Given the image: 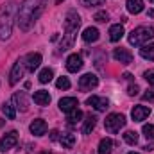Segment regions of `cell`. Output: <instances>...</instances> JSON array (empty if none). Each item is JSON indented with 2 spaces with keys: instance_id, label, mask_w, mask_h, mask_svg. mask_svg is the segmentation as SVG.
I'll return each instance as SVG.
<instances>
[{
  "instance_id": "obj_15",
  "label": "cell",
  "mask_w": 154,
  "mask_h": 154,
  "mask_svg": "<svg viewBox=\"0 0 154 154\" xmlns=\"http://www.w3.org/2000/svg\"><path fill=\"white\" fill-rule=\"evenodd\" d=\"M22 75H23V63L16 61L14 66H13V70H11V74H9V84H16L22 79Z\"/></svg>"
},
{
  "instance_id": "obj_20",
  "label": "cell",
  "mask_w": 154,
  "mask_h": 154,
  "mask_svg": "<svg viewBox=\"0 0 154 154\" xmlns=\"http://www.w3.org/2000/svg\"><path fill=\"white\" fill-rule=\"evenodd\" d=\"M125 7L131 14H138V13L143 11V0H127Z\"/></svg>"
},
{
  "instance_id": "obj_36",
  "label": "cell",
  "mask_w": 154,
  "mask_h": 154,
  "mask_svg": "<svg viewBox=\"0 0 154 154\" xmlns=\"http://www.w3.org/2000/svg\"><path fill=\"white\" fill-rule=\"evenodd\" d=\"M57 134H59V133H57L56 129H54V131H50V140H57Z\"/></svg>"
},
{
  "instance_id": "obj_40",
  "label": "cell",
  "mask_w": 154,
  "mask_h": 154,
  "mask_svg": "<svg viewBox=\"0 0 154 154\" xmlns=\"http://www.w3.org/2000/svg\"><path fill=\"white\" fill-rule=\"evenodd\" d=\"M129 154H138V152H129Z\"/></svg>"
},
{
  "instance_id": "obj_37",
  "label": "cell",
  "mask_w": 154,
  "mask_h": 154,
  "mask_svg": "<svg viewBox=\"0 0 154 154\" xmlns=\"http://www.w3.org/2000/svg\"><path fill=\"white\" fill-rule=\"evenodd\" d=\"M149 16H154V9H151V11H149Z\"/></svg>"
},
{
  "instance_id": "obj_7",
  "label": "cell",
  "mask_w": 154,
  "mask_h": 154,
  "mask_svg": "<svg viewBox=\"0 0 154 154\" xmlns=\"http://www.w3.org/2000/svg\"><path fill=\"white\" fill-rule=\"evenodd\" d=\"M86 104H88V106H91V108H95L97 111H106V109L109 108V100H108L106 97H97V95L88 97Z\"/></svg>"
},
{
  "instance_id": "obj_13",
  "label": "cell",
  "mask_w": 154,
  "mask_h": 154,
  "mask_svg": "<svg viewBox=\"0 0 154 154\" xmlns=\"http://www.w3.org/2000/svg\"><path fill=\"white\" fill-rule=\"evenodd\" d=\"M29 129H31V133H32L34 136H43V134L47 133V122H45L43 118H36V120L31 122Z\"/></svg>"
},
{
  "instance_id": "obj_10",
  "label": "cell",
  "mask_w": 154,
  "mask_h": 154,
  "mask_svg": "<svg viewBox=\"0 0 154 154\" xmlns=\"http://www.w3.org/2000/svg\"><path fill=\"white\" fill-rule=\"evenodd\" d=\"M113 57H115L118 63H122V65H131L133 63V54L127 48H122V47L113 50Z\"/></svg>"
},
{
  "instance_id": "obj_33",
  "label": "cell",
  "mask_w": 154,
  "mask_h": 154,
  "mask_svg": "<svg viewBox=\"0 0 154 154\" xmlns=\"http://www.w3.org/2000/svg\"><path fill=\"white\" fill-rule=\"evenodd\" d=\"M142 97H143V100H149V102H152V100H154V88H152V90H147V91H145Z\"/></svg>"
},
{
  "instance_id": "obj_32",
  "label": "cell",
  "mask_w": 154,
  "mask_h": 154,
  "mask_svg": "<svg viewBox=\"0 0 154 154\" xmlns=\"http://www.w3.org/2000/svg\"><path fill=\"white\" fill-rule=\"evenodd\" d=\"M95 20H97V22H108V13H106V11L95 13Z\"/></svg>"
},
{
  "instance_id": "obj_12",
  "label": "cell",
  "mask_w": 154,
  "mask_h": 154,
  "mask_svg": "<svg viewBox=\"0 0 154 154\" xmlns=\"http://www.w3.org/2000/svg\"><path fill=\"white\" fill-rule=\"evenodd\" d=\"M77 106H79V100L75 97H63L59 100V109L65 111V113H70V111L77 109Z\"/></svg>"
},
{
  "instance_id": "obj_26",
  "label": "cell",
  "mask_w": 154,
  "mask_h": 154,
  "mask_svg": "<svg viewBox=\"0 0 154 154\" xmlns=\"http://www.w3.org/2000/svg\"><path fill=\"white\" fill-rule=\"evenodd\" d=\"M2 113L7 116L9 120H14V116H16V111H14V108H13L11 102H4L2 104Z\"/></svg>"
},
{
  "instance_id": "obj_27",
  "label": "cell",
  "mask_w": 154,
  "mask_h": 154,
  "mask_svg": "<svg viewBox=\"0 0 154 154\" xmlns=\"http://www.w3.org/2000/svg\"><path fill=\"white\" fill-rule=\"evenodd\" d=\"M124 142L129 143V145H136V142H138V134H136L134 131H125V133H124Z\"/></svg>"
},
{
  "instance_id": "obj_9",
  "label": "cell",
  "mask_w": 154,
  "mask_h": 154,
  "mask_svg": "<svg viewBox=\"0 0 154 154\" xmlns=\"http://www.w3.org/2000/svg\"><path fill=\"white\" fill-rule=\"evenodd\" d=\"M97 84H99V77L95 74H84L79 79V88L81 90H91V88H97Z\"/></svg>"
},
{
  "instance_id": "obj_8",
  "label": "cell",
  "mask_w": 154,
  "mask_h": 154,
  "mask_svg": "<svg viewBox=\"0 0 154 154\" xmlns=\"http://www.w3.org/2000/svg\"><path fill=\"white\" fill-rule=\"evenodd\" d=\"M23 65H25V68H27L29 72H34L39 65H41V54H38V52L27 54L25 59H23Z\"/></svg>"
},
{
  "instance_id": "obj_5",
  "label": "cell",
  "mask_w": 154,
  "mask_h": 154,
  "mask_svg": "<svg viewBox=\"0 0 154 154\" xmlns=\"http://www.w3.org/2000/svg\"><path fill=\"white\" fill-rule=\"evenodd\" d=\"M104 125H106V131H109V133H118V131L125 125V116L122 115V113H111V115L106 116Z\"/></svg>"
},
{
  "instance_id": "obj_39",
  "label": "cell",
  "mask_w": 154,
  "mask_h": 154,
  "mask_svg": "<svg viewBox=\"0 0 154 154\" xmlns=\"http://www.w3.org/2000/svg\"><path fill=\"white\" fill-rule=\"evenodd\" d=\"M149 2H151V4H154V0H149Z\"/></svg>"
},
{
  "instance_id": "obj_28",
  "label": "cell",
  "mask_w": 154,
  "mask_h": 154,
  "mask_svg": "<svg viewBox=\"0 0 154 154\" xmlns=\"http://www.w3.org/2000/svg\"><path fill=\"white\" fill-rule=\"evenodd\" d=\"M82 111L77 108V109H74V111H70L68 113V124H77V122H81V118H82Z\"/></svg>"
},
{
  "instance_id": "obj_29",
  "label": "cell",
  "mask_w": 154,
  "mask_h": 154,
  "mask_svg": "<svg viewBox=\"0 0 154 154\" xmlns=\"http://www.w3.org/2000/svg\"><path fill=\"white\" fill-rule=\"evenodd\" d=\"M142 133H143V136L147 140H154V125L152 124H145L143 129H142Z\"/></svg>"
},
{
  "instance_id": "obj_23",
  "label": "cell",
  "mask_w": 154,
  "mask_h": 154,
  "mask_svg": "<svg viewBox=\"0 0 154 154\" xmlns=\"http://www.w3.org/2000/svg\"><path fill=\"white\" fill-rule=\"evenodd\" d=\"M111 149H113V142L109 138H102L99 142V154H111Z\"/></svg>"
},
{
  "instance_id": "obj_16",
  "label": "cell",
  "mask_w": 154,
  "mask_h": 154,
  "mask_svg": "<svg viewBox=\"0 0 154 154\" xmlns=\"http://www.w3.org/2000/svg\"><path fill=\"white\" fill-rule=\"evenodd\" d=\"M13 100L16 102V108H18L20 111H27V109H29V100H27L25 91H18V93H14V95H13Z\"/></svg>"
},
{
  "instance_id": "obj_4",
  "label": "cell",
  "mask_w": 154,
  "mask_h": 154,
  "mask_svg": "<svg viewBox=\"0 0 154 154\" xmlns=\"http://www.w3.org/2000/svg\"><path fill=\"white\" fill-rule=\"evenodd\" d=\"M154 38V29L149 27V25H140L136 29L131 31L129 34V43L134 45V47H143L149 39Z\"/></svg>"
},
{
  "instance_id": "obj_25",
  "label": "cell",
  "mask_w": 154,
  "mask_h": 154,
  "mask_svg": "<svg viewBox=\"0 0 154 154\" xmlns=\"http://www.w3.org/2000/svg\"><path fill=\"white\" fill-rule=\"evenodd\" d=\"M59 142H61V145H63L65 149H72L74 143H75V136H74V134H63V136L59 138Z\"/></svg>"
},
{
  "instance_id": "obj_22",
  "label": "cell",
  "mask_w": 154,
  "mask_h": 154,
  "mask_svg": "<svg viewBox=\"0 0 154 154\" xmlns=\"http://www.w3.org/2000/svg\"><path fill=\"white\" fill-rule=\"evenodd\" d=\"M95 125H97V116L88 115L86 120H84V125H82V133H84V134H90V133L95 129Z\"/></svg>"
},
{
  "instance_id": "obj_21",
  "label": "cell",
  "mask_w": 154,
  "mask_h": 154,
  "mask_svg": "<svg viewBox=\"0 0 154 154\" xmlns=\"http://www.w3.org/2000/svg\"><path fill=\"white\" fill-rule=\"evenodd\" d=\"M140 56L147 61H154V43H145L140 48Z\"/></svg>"
},
{
  "instance_id": "obj_2",
  "label": "cell",
  "mask_w": 154,
  "mask_h": 154,
  "mask_svg": "<svg viewBox=\"0 0 154 154\" xmlns=\"http://www.w3.org/2000/svg\"><path fill=\"white\" fill-rule=\"evenodd\" d=\"M18 14L16 2H5L0 7V39H9L13 32V20Z\"/></svg>"
},
{
  "instance_id": "obj_34",
  "label": "cell",
  "mask_w": 154,
  "mask_h": 154,
  "mask_svg": "<svg viewBox=\"0 0 154 154\" xmlns=\"http://www.w3.org/2000/svg\"><path fill=\"white\" fill-rule=\"evenodd\" d=\"M138 91H140V90H138V86H136V84H131V86L127 88V93H129L131 97H134V95H138Z\"/></svg>"
},
{
  "instance_id": "obj_31",
  "label": "cell",
  "mask_w": 154,
  "mask_h": 154,
  "mask_svg": "<svg viewBox=\"0 0 154 154\" xmlns=\"http://www.w3.org/2000/svg\"><path fill=\"white\" fill-rule=\"evenodd\" d=\"M143 77H145V81L151 84V86H154V68H151V70H147L145 74H143Z\"/></svg>"
},
{
  "instance_id": "obj_35",
  "label": "cell",
  "mask_w": 154,
  "mask_h": 154,
  "mask_svg": "<svg viewBox=\"0 0 154 154\" xmlns=\"http://www.w3.org/2000/svg\"><path fill=\"white\" fill-rule=\"evenodd\" d=\"M84 4H88V5H100V4H104V0H82Z\"/></svg>"
},
{
  "instance_id": "obj_18",
  "label": "cell",
  "mask_w": 154,
  "mask_h": 154,
  "mask_svg": "<svg viewBox=\"0 0 154 154\" xmlns=\"http://www.w3.org/2000/svg\"><path fill=\"white\" fill-rule=\"evenodd\" d=\"M34 102L38 104V106H48L50 104V93L48 91H45V90H38V91H34Z\"/></svg>"
},
{
  "instance_id": "obj_17",
  "label": "cell",
  "mask_w": 154,
  "mask_h": 154,
  "mask_svg": "<svg viewBox=\"0 0 154 154\" xmlns=\"http://www.w3.org/2000/svg\"><path fill=\"white\" fill-rule=\"evenodd\" d=\"M81 36H82V41H86V43H95L100 34H99V29L97 27H86Z\"/></svg>"
},
{
  "instance_id": "obj_24",
  "label": "cell",
  "mask_w": 154,
  "mask_h": 154,
  "mask_svg": "<svg viewBox=\"0 0 154 154\" xmlns=\"http://www.w3.org/2000/svg\"><path fill=\"white\" fill-rule=\"evenodd\" d=\"M52 77H54L52 68H43V70L39 72L38 79H39V82H41V84H47V82H50V81H52Z\"/></svg>"
},
{
  "instance_id": "obj_11",
  "label": "cell",
  "mask_w": 154,
  "mask_h": 154,
  "mask_svg": "<svg viewBox=\"0 0 154 154\" xmlns=\"http://www.w3.org/2000/svg\"><path fill=\"white\" fill-rule=\"evenodd\" d=\"M82 68V57L79 56V54H72V56H68V59H66V70L68 72H72V74H75Z\"/></svg>"
},
{
  "instance_id": "obj_38",
  "label": "cell",
  "mask_w": 154,
  "mask_h": 154,
  "mask_svg": "<svg viewBox=\"0 0 154 154\" xmlns=\"http://www.w3.org/2000/svg\"><path fill=\"white\" fill-rule=\"evenodd\" d=\"M61 2H63V0H56V4H61Z\"/></svg>"
},
{
  "instance_id": "obj_6",
  "label": "cell",
  "mask_w": 154,
  "mask_h": 154,
  "mask_svg": "<svg viewBox=\"0 0 154 154\" xmlns=\"http://www.w3.org/2000/svg\"><path fill=\"white\" fill-rule=\"evenodd\" d=\"M16 142H18V134H16V131H11V133L4 134L2 140H0V152H5V151L13 149V147L16 145Z\"/></svg>"
},
{
  "instance_id": "obj_14",
  "label": "cell",
  "mask_w": 154,
  "mask_h": 154,
  "mask_svg": "<svg viewBox=\"0 0 154 154\" xmlns=\"http://www.w3.org/2000/svg\"><path fill=\"white\" fill-rule=\"evenodd\" d=\"M149 115H151V108H147V106H134L133 111H131V116H133L134 122H142Z\"/></svg>"
},
{
  "instance_id": "obj_3",
  "label": "cell",
  "mask_w": 154,
  "mask_h": 154,
  "mask_svg": "<svg viewBox=\"0 0 154 154\" xmlns=\"http://www.w3.org/2000/svg\"><path fill=\"white\" fill-rule=\"evenodd\" d=\"M79 27H81V16L75 11H68L66 18H65V34H63V41H61V48H59L61 52L72 48Z\"/></svg>"
},
{
  "instance_id": "obj_30",
  "label": "cell",
  "mask_w": 154,
  "mask_h": 154,
  "mask_svg": "<svg viewBox=\"0 0 154 154\" xmlns=\"http://www.w3.org/2000/svg\"><path fill=\"white\" fill-rule=\"evenodd\" d=\"M56 86H57L59 90H68V88H70V81H68V77H59L57 82H56Z\"/></svg>"
},
{
  "instance_id": "obj_1",
  "label": "cell",
  "mask_w": 154,
  "mask_h": 154,
  "mask_svg": "<svg viewBox=\"0 0 154 154\" xmlns=\"http://www.w3.org/2000/svg\"><path fill=\"white\" fill-rule=\"evenodd\" d=\"M45 5H47V0H23L20 4L16 20H18V25L22 31H29L36 23V20L45 9Z\"/></svg>"
},
{
  "instance_id": "obj_19",
  "label": "cell",
  "mask_w": 154,
  "mask_h": 154,
  "mask_svg": "<svg viewBox=\"0 0 154 154\" xmlns=\"http://www.w3.org/2000/svg\"><path fill=\"white\" fill-rule=\"evenodd\" d=\"M124 34H125V31H124V25L122 23H116V25H111L109 27V39L111 41H120Z\"/></svg>"
},
{
  "instance_id": "obj_41",
  "label": "cell",
  "mask_w": 154,
  "mask_h": 154,
  "mask_svg": "<svg viewBox=\"0 0 154 154\" xmlns=\"http://www.w3.org/2000/svg\"><path fill=\"white\" fill-rule=\"evenodd\" d=\"M43 154H50V152H43Z\"/></svg>"
}]
</instances>
